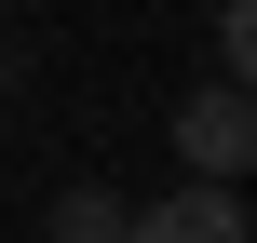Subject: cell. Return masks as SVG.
I'll list each match as a JSON object with an SVG mask.
<instances>
[{"mask_svg": "<svg viewBox=\"0 0 257 243\" xmlns=\"http://www.w3.org/2000/svg\"><path fill=\"white\" fill-rule=\"evenodd\" d=\"M176 162H190V189H230V176H257V95L203 81V95L176 108Z\"/></svg>", "mask_w": 257, "mask_h": 243, "instance_id": "1", "label": "cell"}, {"mask_svg": "<svg viewBox=\"0 0 257 243\" xmlns=\"http://www.w3.org/2000/svg\"><path fill=\"white\" fill-rule=\"evenodd\" d=\"M122 243H257V230H244V203H230V189H163V203H136V216H122Z\"/></svg>", "mask_w": 257, "mask_h": 243, "instance_id": "2", "label": "cell"}, {"mask_svg": "<svg viewBox=\"0 0 257 243\" xmlns=\"http://www.w3.org/2000/svg\"><path fill=\"white\" fill-rule=\"evenodd\" d=\"M41 243H122V203H108V189H54Z\"/></svg>", "mask_w": 257, "mask_h": 243, "instance_id": "3", "label": "cell"}, {"mask_svg": "<svg viewBox=\"0 0 257 243\" xmlns=\"http://www.w3.org/2000/svg\"><path fill=\"white\" fill-rule=\"evenodd\" d=\"M217 68H230V95H257V0H217Z\"/></svg>", "mask_w": 257, "mask_h": 243, "instance_id": "4", "label": "cell"}, {"mask_svg": "<svg viewBox=\"0 0 257 243\" xmlns=\"http://www.w3.org/2000/svg\"><path fill=\"white\" fill-rule=\"evenodd\" d=\"M0 95H14V41H0Z\"/></svg>", "mask_w": 257, "mask_h": 243, "instance_id": "5", "label": "cell"}]
</instances>
